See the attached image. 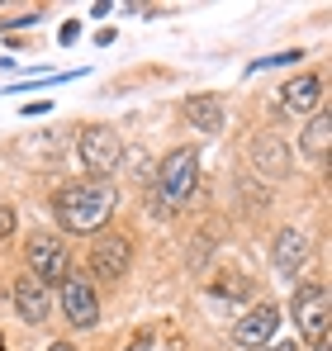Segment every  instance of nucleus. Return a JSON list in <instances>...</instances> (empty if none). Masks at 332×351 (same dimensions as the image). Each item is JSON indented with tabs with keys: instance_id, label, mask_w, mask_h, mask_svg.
<instances>
[{
	"instance_id": "39448f33",
	"label": "nucleus",
	"mask_w": 332,
	"mask_h": 351,
	"mask_svg": "<svg viewBox=\"0 0 332 351\" xmlns=\"http://www.w3.org/2000/svg\"><path fill=\"white\" fill-rule=\"evenodd\" d=\"M24 252H29V276H34V280H43L48 290H53V285H62V280L71 276L62 237H53V233H34Z\"/></svg>"
},
{
	"instance_id": "20e7f679",
	"label": "nucleus",
	"mask_w": 332,
	"mask_h": 351,
	"mask_svg": "<svg viewBox=\"0 0 332 351\" xmlns=\"http://www.w3.org/2000/svg\"><path fill=\"white\" fill-rule=\"evenodd\" d=\"M289 313L299 323V337H309L313 347L328 342V290L323 285H299L289 299Z\"/></svg>"
},
{
	"instance_id": "412c9836",
	"label": "nucleus",
	"mask_w": 332,
	"mask_h": 351,
	"mask_svg": "<svg viewBox=\"0 0 332 351\" xmlns=\"http://www.w3.org/2000/svg\"><path fill=\"white\" fill-rule=\"evenodd\" d=\"M313 351H332V347H328V342H318V347H313Z\"/></svg>"
},
{
	"instance_id": "ddd939ff",
	"label": "nucleus",
	"mask_w": 332,
	"mask_h": 351,
	"mask_svg": "<svg viewBox=\"0 0 332 351\" xmlns=\"http://www.w3.org/2000/svg\"><path fill=\"white\" fill-rule=\"evenodd\" d=\"M223 100L219 95H190L185 100V123L200 128V133H223Z\"/></svg>"
},
{
	"instance_id": "f8f14e48",
	"label": "nucleus",
	"mask_w": 332,
	"mask_h": 351,
	"mask_svg": "<svg viewBox=\"0 0 332 351\" xmlns=\"http://www.w3.org/2000/svg\"><path fill=\"white\" fill-rule=\"evenodd\" d=\"M252 167L266 171L271 180H285V176H289V147L280 143L276 133H261V138L252 143Z\"/></svg>"
},
{
	"instance_id": "2eb2a0df",
	"label": "nucleus",
	"mask_w": 332,
	"mask_h": 351,
	"mask_svg": "<svg viewBox=\"0 0 332 351\" xmlns=\"http://www.w3.org/2000/svg\"><path fill=\"white\" fill-rule=\"evenodd\" d=\"M299 58H304V53H299V48H289V53H276V58H261V62H252L247 71H266V66H289V62H299Z\"/></svg>"
},
{
	"instance_id": "423d86ee",
	"label": "nucleus",
	"mask_w": 332,
	"mask_h": 351,
	"mask_svg": "<svg viewBox=\"0 0 332 351\" xmlns=\"http://www.w3.org/2000/svg\"><path fill=\"white\" fill-rule=\"evenodd\" d=\"M62 313H67V323L81 328V332L100 328V299H95V285H91L86 276H67V280H62Z\"/></svg>"
},
{
	"instance_id": "1a4fd4ad",
	"label": "nucleus",
	"mask_w": 332,
	"mask_h": 351,
	"mask_svg": "<svg viewBox=\"0 0 332 351\" xmlns=\"http://www.w3.org/2000/svg\"><path fill=\"white\" fill-rule=\"evenodd\" d=\"M10 299H14V313L24 318V323H43L48 318V308H53V290L43 285V280H34V276H19L14 285H10Z\"/></svg>"
},
{
	"instance_id": "6ab92c4d",
	"label": "nucleus",
	"mask_w": 332,
	"mask_h": 351,
	"mask_svg": "<svg viewBox=\"0 0 332 351\" xmlns=\"http://www.w3.org/2000/svg\"><path fill=\"white\" fill-rule=\"evenodd\" d=\"M261 351H299V342H271V347H261Z\"/></svg>"
},
{
	"instance_id": "0eeeda50",
	"label": "nucleus",
	"mask_w": 332,
	"mask_h": 351,
	"mask_svg": "<svg viewBox=\"0 0 332 351\" xmlns=\"http://www.w3.org/2000/svg\"><path fill=\"white\" fill-rule=\"evenodd\" d=\"M128 261H133V242L128 237H100L95 247H91V276L100 280V285H114V280H123L128 276Z\"/></svg>"
},
{
	"instance_id": "f257e3e1",
	"label": "nucleus",
	"mask_w": 332,
	"mask_h": 351,
	"mask_svg": "<svg viewBox=\"0 0 332 351\" xmlns=\"http://www.w3.org/2000/svg\"><path fill=\"white\" fill-rule=\"evenodd\" d=\"M114 209H119L114 180H95V176L71 180V185H62L53 195V214L67 233H100L114 219Z\"/></svg>"
},
{
	"instance_id": "f3484780",
	"label": "nucleus",
	"mask_w": 332,
	"mask_h": 351,
	"mask_svg": "<svg viewBox=\"0 0 332 351\" xmlns=\"http://www.w3.org/2000/svg\"><path fill=\"white\" fill-rule=\"evenodd\" d=\"M10 233H14V209L0 204V237H10Z\"/></svg>"
},
{
	"instance_id": "4be33fe9",
	"label": "nucleus",
	"mask_w": 332,
	"mask_h": 351,
	"mask_svg": "<svg viewBox=\"0 0 332 351\" xmlns=\"http://www.w3.org/2000/svg\"><path fill=\"white\" fill-rule=\"evenodd\" d=\"M0 351H5V337H0Z\"/></svg>"
},
{
	"instance_id": "aec40b11",
	"label": "nucleus",
	"mask_w": 332,
	"mask_h": 351,
	"mask_svg": "<svg viewBox=\"0 0 332 351\" xmlns=\"http://www.w3.org/2000/svg\"><path fill=\"white\" fill-rule=\"evenodd\" d=\"M48 351H76V347H71V342H53Z\"/></svg>"
},
{
	"instance_id": "f03ea898",
	"label": "nucleus",
	"mask_w": 332,
	"mask_h": 351,
	"mask_svg": "<svg viewBox=\"0 0 332 351\" xmlns=\"http://www.w3.org/2000/svg\"><path fill=\"white\" fill-rule=\"evenodd\" d=\"M195 185H200V157H195V147H176V152H166L162 167H157V176H152L147 209H152L157 219L180 214V209L190 204Z\"/></svg>"
},
{
	"instance_id": "dca6fc26",
	"label": "nucleus",
	"mask_w": 332,
	"mask_h": 351,
	"mask_svg": "<svg viewBox=\"0 0 332 351\" xmlns=\"http://www.w3.org/2000/svg\"><path fill=\"white\" fill-rule=\"evenodd\" d=\"M43 19V10H24V14H14V19H0V29H34Z\"/></svg>"
},
{
	"instance_id": "9b49d317",
	"label": "nucleus",
	"mask_w": 332,
	"mask_h": 351,
	"mask_svg": "<svg viewBox=\"0 0 332 351\" xmlns=\"http://www.w3.org/2000/svg\"><path fill=\"white\" fill-rule=\"evenodd\" d=\"M271 261H276L280 276H299L304 261H309V237L299 233V228H280L276 247H271Z\"/></svg>"
},
{
	"instance_id": "6e6552de",
	"label": "nucleus",
	"mask_w": 332,
	"mask_h": 351,
	"mask_svg": "<svg viewBox=\"0 0 332 351\" xmlns=\"http://www.w3.org/2000/svg\"><path fill=\"white\" fill-rule=\"evenodd\" d=\"M276 328H280V308L276 304H257L252 313H242V318L233 323V342L247 347V351H261V347H271Z\"/></svg>"
},
{
	"instance_id": "a211bd4d",
	"label": "nucleus",
	"mask_w": 332,
	"mask_h": 351,
	"mask_svg": "<svg viewBox=\"0 0 332 351\" xmlns=\"http://www.w3.org/2000/svg\"><path fill=\"white\" fill-rule=\"evenodd\" d=\"M76 34H81V24H76V19H71V24H62V34H57V38H62V43H71V38H76Z\"/></svg>"
},
{
	"instance_id": "4468645a",
	"label": "nucleus",
	"mask_w": 332,
	"mask_h": 351,
	"mask_svg": "<svg viewBox=\"0 0 332 351\" xmlns=\"http://www.w3.org/2000/svg\"><path fill=\"white\" fill-rule=\"evenodd\" d=\"M299 147H304L313 162H328V152H332V114L328 110H318V114L309 119V128L299 133Z\"/></svg>"
},
{
	"instance_id": "7ed1b4c3",
	"label": "nucleus",
	"mask_w": 332,
	"mask_h": 351,
	"mask_svg": "<svg viewBox=\"0 0 332 351\" xmlns=\"http://www.w3.org/2000/svg\"><path fill=\"white\" fill-rule=\"evenodd\" d=\"M76 152H81V167L95 180H110V171H119V162H123V138L110 123H91V128H81Z\"/></svg>"
},
{
	"instance_id": "9d476101",
	"label": "nucleus",
	"mask_w": 332,
	"mask_h": 351,
	"mask_svg": "<svg viewBox=\"0 0 332 351\" xmlns=\"http://www.w3.org/2000/svg\"><path fill=\"white\" fill-rule=\"evenodd\" d=\"M323 110V81L313 76V71H304V76H294L285 90H280V114H318Z\"/></svg>"
}]
</instances>
